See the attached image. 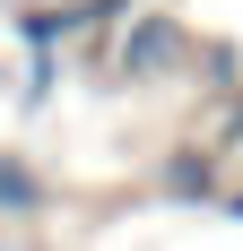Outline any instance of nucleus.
<instances>
[{
  "instance_id": "nucleus-4",
  "label": "nucleus",
  "mask_w": 243,
  "mask_h": 251,
  "mask_svg": "<svg viewBox=\"0 0 243 251\" xmlns=\"http://www.w3.org/2000/svg\"><path fill=\"white\" fill-rule=\"evenodd\" d=\"M235 139H243V122H235Z\"/></svg>"
},
{
  "instance_id": "nucleus-1",
  "label": "nucleus",
  "mask_w": 243,
  "mask_h": 251,
  "mask_svg": "<svg viewBox=\"0 0 243 251\" xmlns=\"http://www.w3.org/2000/svg\"><path fill=\"white\" fill-rule=\"evenodd\" d=\"M165 61H182V26H174V18H139V26H130V44H122V70L156 78Z\"/></svg>"
},
{
  "instance_id": "nucleus-2",
  "label": "nucleus",
  "mask_w": 243,
  "mask_h": 251,
  "mask_svg": "<svg viewBox=\"0 0 243 251\" xmlns=\"http://www.w3.org/2000/svg\"><path fill=\"white\" fill-rule=\"evenodd\" d=\"M0 208H9V217H26V208H44V182L26 174L18 156H0Z\"/></svg>"
},
{
  "instance_id": "nucleus-5",
  "label": "nucleus",
  "mask_w": 243,
  "mask_h": 251,
  "mask_svg": "<svg viewBox=\"0 0 243 251\" xmlns=\"http://www.w3.org/2000/svg\"><path fill=\"white\" fill-rule=\"evenodd\" d=\"M235 217H243V200H235Z\"/></svg>"
},
{
  "instance_id": "nucleus-3",
  "label": "nucleus",
  "mask_w": 243,
  "mask_h": 251,
  "mask_svg": "<svg viewBox=\"0 0 243 251\" xmlns=\"http://www.w3.org/2000/svg\"><path fill=\"white\" fill-rule=\"evenodd\" d=\"M174 191H209V156H174Z\"/></svg>"
}]
</instances>
